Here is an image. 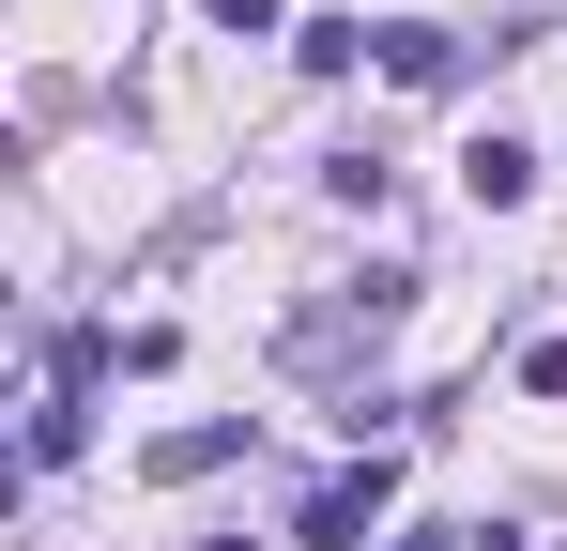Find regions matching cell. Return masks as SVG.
<instances>
[{"label":"cell","mask_w":567,"mask_h":551,"mask_svg":"<svg viewBox=\"0 0 567 551\" xmlns=\"http://www.w3.org/2000/svg\"><path fill=\"white\" fill-rule=\"evenodd\" d=\"M199 551H246V537H199Z\"/></svg>","instance_id":"9"},{"label":"cell","mask_w":567,"mask_h":551,"mask_svg":"<svg viewBox=\"0 0 567 551\" xmlns=\"http://www.w3.org/2000/svg\"><path fill=\"white\" fill-rule=\"evenodd\" d=\"M93 445V383H62V398H47V414H31V475H62V459Z\"/></svg>","instance_id":"6"},{"label":"cell","mask_w":567,"mask_h":551,"mask_svg":"<svg viewBox=\"0 0 567 551\" xmlns=\"http://www.w3.org/2000/svg\"><path fill=\"white\" fill-rule=\"evenodd\" d=\"M399 306H414V276H353L338 306H307V322H291V367H338L353 337H399Z\"/></svg>","instance_id":"1"},{"label":"cell","mask_w":567,"mask_h":551,"mask_svg":"<svg viewBox=\"0 0 567 551\" xmlns=\"http://www.w3.org/2000/svg\"><path fill=\"white\" fill-rule=\"evenodd\" d=\"M215 459H246V414H199V429H169V445H154V475L185 490V475H215Z\"/></svg>","instance_id":"5"},{"label":"cell","mask_w":567,"mask_h":551,"mask_svg":"<svg viewBox=\"0 0 567 551\" xmlns=\"http://www.w3.org/2000/svg\"><path fill=\"white\" fill-rule=\"evenodd\" d=\"M399 551H445V537H399Z\"/></svg>","instance_id":"10"},{"label":"cell","mask_w":567,"mask_h":551,"mask_svg":"<svg viewBox=\"0 0 567 551\" xmlns=\"http://www.w3.org/2000/svg\"><path fill=\"white\" fill-rule=\"evenodd\" d=\"M199 15H215V31H277L291 0H199Z\"/></svg>","instance_id":"7"},{"label":"cell","mask_w":567,"mask_h":551,"mask_svg":"<svg viewBox=\"0 0 567 551\" xmlns=\"http://www.w3.org/2000/svg\"><path fill=\"white\" fill-rule=\"evenodd\" d=\"M383 506H399V475H383V459H353V475H322V490L291 506V537H307V551H369Z\"/></svg>","instance_id":"2"},{"label":"cell","mask_w":567,"mask_h":551,"mask_svg":"<svg viewBox=\"0 0 567 551\" xmlns=\"http://www.w3.org/2000/svg\"><path fill=\"white\" fill-rule=\"evenodd\" d=\"M522 383H537V398H567V337H537V353H522Z\"/></svg>","instance_id":"8"},{"label":"cell","mask_w":567,"mask_h":551,"mask_svg":"<svg viewBox=\"0 0 567 551\" xmlns=\"http://www.w3.org/2000/svg\"><path fill=\"white\" fill-rule=\"evenodd\" d=\"M369 62H383L399 92H461V62H475V46H461V31H430V15H399V31H383Z\"/></svg>","instance_id":"3"},{"label":"cell","mask_w":567,"mask_h":551,"mask_svg":"<svg viewBox=\"0 0 567 551\" xmlns=\"http://www.w3.org/2000/svg\"><path fill=\"white\" fill-rule=\"evenodd\" d=\"M461 199H475V215H522V199H537V154H522V138H475V154H461Z\"/></svg>","instance_id":"4"}]
</instances>
